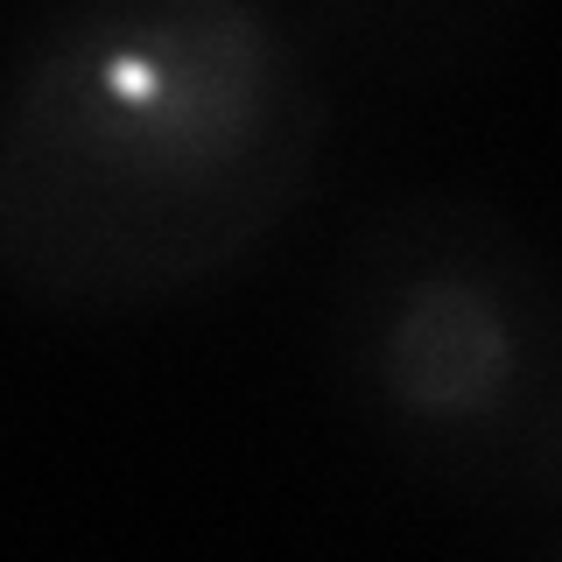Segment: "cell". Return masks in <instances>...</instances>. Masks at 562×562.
Instances as JSON below:
<instances>
[{"mask_svg":"<svg viewBox=\"0 0 562 562\" xmlns=\"http://www.w3.org/2000/svg\"><path fill=\"white\" fill-rule=\"evenodd\" d=\"M324 148L330 78L281 0H70L0 85V289L183 303L303 211Z\"/></svg>","mask_w":562,"mask_h":562,"instance_id":"obj_1","label":"cell"},{"mask_svg":"<svg viewBox=\"0 0 562 562\" xmlns=\"http://www.w3.org/2000/svg\"><path fill=\"white\" fill-rule=\"evenodd\" d=\"M345 408L429 492L562 541V295L535 233L471 190H408L330 268Z\"/></svg>","mask_w":562,"mask_h":562,"instance_id":"obj_2","label":"cell"}]
</instances>
